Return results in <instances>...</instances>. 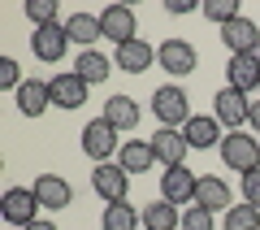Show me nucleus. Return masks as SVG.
I'll return each instance as SVG.
<instances>
[{"instance_id":"obj_1","label":"nucleus","mask_w":260,"mask_h":230,"mask_svg":"<svg viewBox=\"0 0 260 230\" xmlns=\"http://www.w3.org/2000/svg\"><path fill=\"white\" fill-rule=\"evenodd\" d=\"M152 113H156L160 126H169V130H182L186 122L195 118V113H191V100H186V92H182L178 83H165V87L152 92Z\"/></svg>"},{"instance_id":"obj_2","label":"nucleus","mask_w":260,"mask_h":230,"mask_svg":"<svg viewBox=\"0 0 260 230\" xmlns=\"http://www.w3.org/2000/svg\"><path fill=\"white\" fill-rule=\"evenodd\" d=\"M221 161H225V169H234V174L260 169V139L243 135V130H230V135L221 139Z\"/></svg>"},{"instance_id":"obj_3","label":"nucleus","mask_w":260,"mask_h":230,"mask_svg":"<svg viewBox=\"0 0 260 230\" xmlns=\"http://www.w3.org/2000/svg\"><path fill=\"white\" fill-rule=\"evenodd\" d=\"M117 135H121V130H113L109 118L100 113V118H91L83 126V152L95 161V165H104V161H113V152H121V139Z\"/></svg>"},{"instance_id":"obj_4","label":"nucleus","mask_w":260,"mask_h":230,"mask_svg":"<svg viewBox=\"0 0 260 230\" xmlns=\"http://www.w3.org/2000/svg\"><path fill=\"white\" fill-rule=\"evenodd\" d=\"M195 187H200V174L186 165H174L160 174V200H169L174 209H191L195 204Z\"/></svg>"},{"instance_id":"obj_5","label":"nucleus","mask_w":260,"mask_h":230,"mask_svg":"<svg viewBox=\"0 0 260 230\" xmlns=\"http://www.w3.org/2000/svg\"><path fill=\"white\" fill-rule=\"evenodd\" d=\"M91 191L100 195L104 204H121L130 195V174L117 165V161H104V165L91 169Z\"/></svg>"},{"instance_id":"obj_6","label":"nucleus","mask_w":260,"mask_h":230,"mask_svg":"<svg viewBox=\"0 0 260 230\" xmlns=\"http://www.w3.org/2000/svg\"><path fill=\"white\" fill-rule=\"evenodd\" d=\"M213 118L221 122V126H230V130H243V126H247V118H251V100H247V92L221 87V92L213 96Z\"/></svg>"},{"instance_id":"obj_7","label":"nucleus","mask_w":260,"mask_h":230,"mask_svg":"<svg viewBox=\"0 0 260 230\" xmlns=\"http://www.w3.org/2000/svg\"><path fill=\"white\" fill-rule=\"evenodd\" d=\"M100 31L109 44H130V39H139V18H135V9L130 5H109V9L100 13Z\"/></svg>"},{"instance_id":"obj_8","label":"nucleus","mask_w":260,"mask_h":230,"mask_svg":"<svg viewBox=\"0 0 260 230\" xmlns=\"http://www.w3.org/2000/svg\"><path fill=\"white\" fill-rule=\"evenodd\" d=\"M35 209H39L35 187H9V191L0 195V213H5V221H9V226H22V230H26L30 221H39Z\"/></svg>"},{"instance_id":"obj_9","label":"nucleus","mask_w":260,"mask_h":230,"mask_svg":"<svg viewBox=\"0 0 260 230\" xmlns=\"http://www.w3.org/2000/svg\"><path fill=\"white\" fill-rule=\"evenodd\" d=\"M156 65L160 70H169L174 78H186V74L200 65V56H195V48L186 44V39H178V35H169L165 44L156 48Z\"/></svg>"},{"instance_id":"obj_10","label":"nucleus","mask_w":260,"mask_h":230,"mask_svg":"<svg viewBox=\"0 0 260 230\" xmlns=\"http://www.w3.org/2000/svg\"><path fill=\"white\" fill-rule=\"evenodd\" d=\"M48 87H52V109H65V113L83 109V104H87V92H91L74 70H61L56 78H48Z\"/></svg>"},{"instance_id":"obj_11","label":"nucleus","mask_w":260,"mask_h":230,"mask_svg":"<svg viewBox=\"0 0 260 230\" xmlns=\"http://www.w3.org/2000/svg\"><path fill=\"white\" fill-rule=\"evenodd\" d=\"M65 48H70V31H65V22H52V26H35V35H30V52H35L39 61H48V65L61 61Z\"/></svg>"},{"instance_id":"obj_12","label":"nucleus","mask_w":260,"mask_h":230,"mask_svg":"<svg viewBox=\"0 0 260 230\" xmlns=\"http://www.w3.org/2000/svg\"><path fill=\"white\" fill-rule=\"evenodd\" d=\"M152 152H156V161H160L165 169H174V165H186V152H191V143H186L182 130L160 126L156 135H152Z\"/></svg>"},{"instance_id":"obj_13","label":"nucleus","mask_w":260,"mask_h":230,"mask_svg":"<svg viewBox=\"0 0 260 230\" xmlns=\"http://www.w3.org/2000/svg\"><path fill=\"white\" fill-rule=\"evenodd\" d=\"M225 87L234 92H251L260 87V52H239L225 61Z\"/></svg>"},{"instance_id":"obj_14","label":"nucleus","mask_w":260,"mask_h":230,"mask_svg":"<svg viewBox=\"0 0 260 230\" xmlns=\"http://www.w3.org/2000/svg\"><path fill=\"white\" fill-rule=\"evenodd\" d=\"M221 44L230 48V56H239V52H260V26L239 13L230 26H221Z\"/></svg>"},{"instance_id":"obj_15","label":"nucleus","mask_w":260,"mask_h":230,"mask_svg":"<svg viewBox=\"0 0 260 230\" xmlns=\"http://www.w3.org/2000/svg\"><path fill=\"white\" fill-rule=\"evenodd\" d=\"M35 200H39V209H70L74 204V187L65 183L61 174H39L35 178Z\"/></svg>"},{"instance_id":"obj_16","label":"nucleus","mask_w":260,"mask_h":230,"mask_svg":"<svg viewBox=\"0 0 260 230\" xmlns=\"http://www.w3.org/2000/svg\"><path fill=\"white\" fill-rule=\"evenodd\" d=\"M13 100H18V113H22V118H39V113L52 109V87H48L44 78H26V83L13 92Z\"/></svg>"},{"instance_id":"obj_17","label":"nucleus","mask_w":260,"mask_h":230,"mask_svg":"<svg viewBox=\"0 0 260 230\" xmlns=\"http://www.w3.org/2000/svg\"><path fill=\"white\" fill-rule=\"evenodd\" d=\"M182 135H186L191 148H204V152H208V148H221V139H225L221 135V122H217L213 113H195V118L182 126Z\"/></svg>"},{"instance_id":"obj_18","label":"nucleus","mask_w":260,"mask_h":230,"mask_svg":"<svg viewBox=\"0 0 260 230\" xmlns=\"http://www.w3.org/2000/svg\"><path fill=\"white\" fill-rule=\"evenodd\" d=\"M234 195H230V183L225 178H217V174H200V187H195V204L200 209H208V213H217V209H234Z\"/></svg>"},{"instance_id":"obj_19","label":"nucleus","mask_w":260,"mask_h":230,"mask_svg":"<svg viewBox=\"0 0 260 230\" xmlns=\"http://www.w3.org/2000/svg\"><path fill=\"white\" fill-rule=\"evenodd\" d=\"M117 165L126 169V174H148L152 165H156V152H152V139H126L117 152Z\"/></svg>"},{"instance_id":"obj_20","label":"nucleus","mask_w":260,"mask_h":230,"mask_svg":"<svg viewBox=\"0 0 260 230\" xmlns=\"http://www.w3.org/2000/svg\"><path fill=\"white\" fill-rule=\"evenodd\" d=\"M152 61H156V48H152L143 35L117 48V70H126V74H143V70H152Z\"/></svg>"},{"instance_id":"obj_21","label":"nucleus","mask_w":260,"mask_h":230,"mask_svg":"<svg viewBox=\"0 0 260 230\" xmlns=\"http://www.w3.org/2000/svg\"><path fill=\"white\" fill-rule=\"evenodd\" d=\"M104 118H109V126L113 130H135L139 126V100L135 96H109L104 100Z\"/></svg>"},{"instance_id":"obj_22","label":"nucleus","mask_w":260,"mask_h":230,"mask_svg":"<svg viewBox=\"0 0 260 230\" xmlns=\"http://www.w3.org/2000/svg\"><path fill=\"white\" fill-rule=\"evenodd\" d=\"M65 31H70V44H78L87 52V48L95 44V39H104V31H100V13H70V22H65Z\"/></svg>"},{"instance_id":"obj_23","label":"nucleus","mask_w":260,"mask_h":230,"mask_svg":"<svg viewBox=\"0 0 260 230\" xmlns=\"http://www.w3.org/2000/svg\"><path fill=\"white\" fill-rule=\"evenodd\" d=\"M143 226V209H135L130 200L121 204H104L100 213V230H139Z\"/></svg>"},{"instance_id":"obj_24","label":"nucleus","mask_w":260,"mask_h":230,"mask_svg":"<svg viewBox=\"0 0 260 230\" xmlns=\"http://www.w3.org/2000/svg\"><path fill=\"white\" fill-rule=\"evenodd\" d=\"M74 74L83 78L87 87H95V83H104L113 74V61L104 52H95V48H87V52H78V61H74Z\"/></svg>"},{"instance_id":"obj_25","label":"nucleus","mask_w":260,"mask_h":230,"mask_svg":"<svg viewBox=\"0 0 260 230\" xmlns=\"http://www.w3.org/2000/svg\"><path fill=\"white\" fill-rule=\"evenodd\" d=\"M143 230H182V209H174L169 200L143 204Z\"/></svg>"},{"instance_id":"obj_26","label":"nucleus","mask_w":260,"mask_h":230,"mask_svg":"<svg viewBox=\"0 0 260 230\" xmlns=\"http://www.w3.org/2000/svg\"><path fill=\"white\" fill-rule=\"evenodd\" d=\"M225 230H260V209H251V204L225 209Z\"/></svg>"},{"instance_id":"obj_27","label":"nucleus","mask_w":260,"mask_h":230,"mask_svg":"<svg viewBox=\"0 0 260 230\" xmlns=\"http://www.w3.org/2000/svg\"><path fill=\"white\" fill-rule=\"evenodd\" d=\"M200 13L208 22H217V26H230L239 18V0H208V5H200Z\"/></svg>"},{"instance_id":"obj_28","label":"nucleus","mask_w":260,"mask_h":230,"mask_svg":"<svg viewBox=\"0 0 260 230\" xmlns=\"http://www.w3.org/2000/svg\"><path fill=\"white\" fill-rule=\"evenodd\" d=\"M26 18L35 26H52L61 22V9H56V0H26Z\"/></svg>"},{"instance_id":"obj_29","label":"nucleus","mask_w":260,"mask_h":230,"mask_svg":"<svg viewBox=\"0 0 260 230\" xmlns=\"http://www.w3.org/2000/svg\"><path fill=\"white\" fill-rule=\"evenodd\" d=\"M182 230H217L213 213L200 209V204H191V209H182Z\"/></svg>"},{"instance_id":"obj_30","label":"nucleus","mask_w":260,"mask_h":230,"mask_svg":"<svg viewBox=\"0 0 260 230\" xmlns=\"http://www.w3.org/2000/svg\"><path fill=\"white\" fill-rule=\"evenodd\" d=\"M22 83H26V78H22L18 61H13V56H0V87H5V92H18Z\"/></svg>"},{"instance_id":"obj_31","label":"nucleus","mask_w":260,"mask_h":230,"mask_svg":"<svg viewBox=\"0 0 260 230\" xmlns=\"http://www.w3.org/2000/svg\"><path fill=\"white\" fill-rule=\"evenodd\" d=\"M243 204H251V209H260V169H251V174H243Z\"/></svg>"},{"instance_id":"obj_32","label":"nucleus","mask_w":260,"mask_h":230,"mask_svg":"<svg viewBox=\"0 0 260 230\" xmlns=\"http://www.w3.org/2000/svg\"><path fill=\"white\" fill-rule=\"evenodd\" d=\"M165 9L182 18V13H195V9H200V5H191V0H165Z\"/></svg>"},{"instance_id":"obj_33","label":"nucleus","mask_w":260,"mask_h":230,"mask_svg":"<svg viewBox=\"0 0 260 230\" xmlns=\"http://www.w3.org/2000/svg\"><path fill=\"white\" fill-rule=\"evenodd\" d=\"M247 126L260 135V100H251V118H247Z\"/></svg>"},{"instance_id":"obj_34","label":"nucleus","mask_w":260,"mask_h":230,"mask_svg":"<svg viewBox=\"0 0 260 230\" xmlns=\"http://www.w3.org/2000/svg\"><path fill=\"white\" fill-rule=\"evenodd\" d=\"M26 230H56V221H48V217H39V221H30Z\"/></svg>"}]
</instances>
